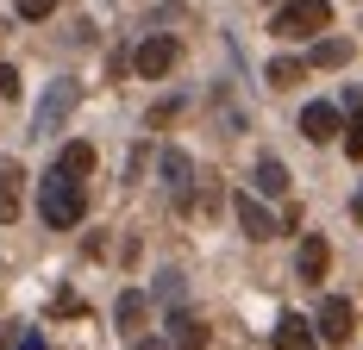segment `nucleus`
I'll use <instances>...</instances> for the list:
<instances>
[{
    "label": "nucleus",
    "instance_id": "22",
    "mask_svg": "<svg viewBox=\"0 0 363 350\" xmlns=\"http://www.w3.org/2000/svg\"><path fill=\"white\" fill-rule=\"evenodd\" d=\"M138 350H169V338H145V344H138Z\"/></svg>",
    "mask_w": 363,
    "mask_h": 350
},
{
    "label": "nucleus",
    "instance_id": "23",
    "mask_svg": "<svg viewBox=\"0 0 363 350\" xmlns=\"http://www.w3.org/2000/svg\"><path fill=\"white\" fill-rule=\"evenodd\" d=\"M351 213H357V219H363V194H357V201H351Z\"/></svg>",
    "mask_w": 363,
    "mask_h": 350
},
{
    "label": "nucleus",
    "instance_id": "17",
    "mask_svg": "<svg viewBox=\"0 0 363 350\" xmlns=\"http://www.w3.org/2000/svg\"><path fill=\"white\" fill-rule=\"evenodd\" d=\"M145 319V294H119V332Z\"/></svg>",
    "mask_w": 363,
    "mask_h": 350
},
{
    "label": "nucleus",
    "instance_id": "19",
    "mask_svg": "<svg viewBox=\"0 0 363 350\" xmlns=\"http://www.w3.org/2000/svg\"><path fill=\"white\" fill-rule=\"evenodd\" d=\"M19 6V19H50L57 13V0H13Z\"/></svg>",
    "mask_w": 363,
    "mask_h": 350
},
{
    "label": "nucleus",
    "instance_id": "18",
    "mask_svg": "<svg viewBox=\"0 0 363 350\" xmlns=\"http://www.w3.org/2000/svg\"><path fill=\"white\" fill-rule=\"evenodd\" d=\"M345 157H351V163H363V113L345 125Z\"/></svg>",
    "mask_w": 363,
    "mask_h": 350
},
{
    "label": "nucleus",
    "instance_id": "7",
    "mask_svg": "<svg viewBox=\"0 0 363 350\" xmlns=\"http://www.w3.org/2000/svg\"><path fill=\"white\" fill-rule=\"evenodd\" d=\"M232 213H238V225H245V238H257V244H263V238H276V213L263 207L257 194H232Z\"/></svg>",
    "mask_w": 363,
    "mask_h": 350
},
{
    "label": "nucleus",
    "instance_id": "3",
    "mask_svg": "<svg viewBox=\"0 0 363 350\" xmlns=\"http://www.w3.org/2000/svg\"><path fill=\"white\" fill-rule=\"evenodd\" d=\"M313 332L326 338V344H351V332H357V307L345 300V294H326V307L313 319Z\"/></svg>",
    "mask_w": 363,
    "mask_h": 350
},
{
    "label": "nucleus",
    "instance_id": "21",
    "mask_svg": "<svg viewBox=\"0 0 363 350\" xmlns=\"http://www.w3.org/2000/svg\"><path fill=\"white\" fill-rule=\"evenodd\" d=\"M157 294H163V300H176V294H182V276H176V269H169V276H157Z\"/></svg>",
    "mask_w": 363,
    "mask_h": 350
},
{
    "label": "nucleus",
    "instance_id": "4",
    "mask_svg": "<svg viewBox=\"0 0 363 350\" xmlns=\"http://www.w3.org/2000/svg\"><path fill=\"white\" fill-rule=\"evenodd\" d=\"M132 69L145 75V81L169 75V69H176V38H169V32H150L145 44H138V57H132Z\"/></svg>",
    "mask_w": 363,
    "mask_h": 350
},
{
    "label": "nucleus",
    "instance_id": "5",
    "mask_svg": "<svg viewBox=\"0 0 363 350\" xmlns=\"http://www.w3.org/2000/svg\"><path fill=\"white\" fill-rule=\"evenodd\" d=\"M75 106V81H50V94H44V106H38V119H32V132L38 138H50L57 125H63V113Z\"/></svg>",
    "mask_w": 363,
    "mask_h": 350
},
{
    "label": "nucleus",
    "instance_id": "6",
    "mask_svg": "<svg viewBox=\"0 0 363 350\" xmlns=\"http://www.w3.org/2000/svg\"><path fill=\"white\" fill-rule=\"evenodd\" d=\"M345 132V119H338V106L332 101H307L301 106V138H313V144H326Z\"/></svg>",
    "mask_w": 363,
    "mask_h": 350
},
{
    "label": "nucleus",
    "instance_id": "10",
    "mask_svg": "<svg viewBox=\"0 0 363 350\" xmlns=\"http://www.w3.org/2000/svg\"><path fill=\"white\" fill-rule=\"evenodd\" d=\"M57 175H69V181H82V175H94V144L69 138L63 150H57Z\"/></svg>",
    "mask_w": 363,
    "mask_h": 350
},
{
    "label": "nucleus",
    "instance_id": "8",
    "mask_svg": "<svg viewBox=\"0 0 363 350\" xmlns=\"http://www.w3.org/2000/svg\"><path fill=\"white\" fill-rule=\"evenodd\" d=\"M19 207H26V169L13 157H0V225H13Z\"/></svg>",
    "mask_w": 363,
    "mask_h": 350
},
{
    "label": "nucleus",
    "instance_id": "14",
    "mask_svg": "<svg viewBox=\"0 0 363 350\" xmlns=\"http://www.w3.org/2000/svg\"><path fill=\"white\" fill-rule=\"evenodd\" d=\"M257 188H263V194H289V169H282V157H257Z\"/></svg>",
    "mask_w": 363,
    "mask_h": 350
},
{
    "label": "nucleus",
    "instance_id": "2",
    "mask_svg": "<svg viewBox=\"0 0 363 350\" xmlns=\"http://www.w3.org/2000/svg\"><path fill=\"white\" fill-rule=\"evenodd\" d=\"M332 32V0H289L276 6V38H320Z\"/></svg>",
    "mask_w": 363,
    "mask_h": 350
},
{
    "label": "nucleus",
    "instance_id": "13",
    "mask_svg": "<svg viewBox=\"0 0 363 350\" xmlns=\"http://www.w3.org/2000/svg\"><path fill=\"white\" fill-rule=\"evenodd\" d=\"M307 63H313V69H345V63H351V44H345V38H320Z\"/></svg>",
    "mask_w": 363,
    "mask_h": 350
},
{
    "label": "nucleus",
    "instance_id": "9",
    "mask_svg": "<svg viewBox=\"0 0 363 350\" xmlns=\"http://www.w3.org/2000/svg\"><path fill=\"white\" fill-rule=\"evenodd\" d=\"M332 269V244L326 238H301V250H294V276L301 281H326Z\"/></svg>",
    "mask_w": 363,
    "mask_h": 350
},
{
    "label": "nucleus",
    "instance_id": "12",
    "mask_svg": "<svg viewBox=\"0 0 363 350\" xmlns=\"http://www.w3.org/2000/svg\"><path fill=\"white\" fill-rule=\"evenodd\" d=\"M169 350H207V325L194 313H176L169 319Z\"/></svg>",
    "mask_w": 363,
    "mask_h": 350
},
{
    "label": "nucleus",
    "instance_id": "1",
    "mask_svg": "<svg viewBox=\"0 0 363 350\" xmlns=\"http://www.w3.org/2000/svg\"><path fill=\"white\" fill-rule=\"evenodd\" d=\"M38 213H44V225H57V232H75L82 225V213H88V194H82V181L69 175H44V188H38Z\"/></svg>",
    "mask_w": 363,
    "mask_h": 350
},
{
    "label": "nucleus",
    "instance_id": "11",
    "mask_svg": "<svg viewBox=\"0 0 363 350\" xmlns=\"http://www.w3.org/2000/svg\"><path fill=\"white\" fill-rule=\"evenodd\" d=\"M276 350H313V325L301 313H282L276 319Z\"/></svg>",
    "mask_w": 363,
    "mask_h": 350
},
{
    "label": "nucleus",
    "instance_id": "20",
    "mask_svg": "<svg viewBox=\"0 0 363 350\" xmlns=\"http://www.w3.org/2000/svg\"><path fill=\"white\" fill-rule=\"evenodd\" d=\"M0 101H19V75L6 69V63H0Z\"/></svg>",
    "mask_w": 363,
    "mask_h": 350
},
{
    "label": "nucleus",
    "instance_id": "15",
    "mask_svg": "<svg viewBox=\"0 0 363 350\" xmlns=\"http://www.w3.org/2000/svg\"><path fill=\"white\" fill-rule=\"evenodd\" d=\"M301 75H307V63H294V57H276V63H269V88H294Z\"/></svg>",
    "mask_w": 363,
    "mask_h": 350
},
{
    "label": "nucleus",
    "instance_id": "16",
    "mask_svg": "<svg viewBox=\"0 0 363 350\" xmlns=\"http://www.w3.org/2000/svg\"><path fill=\"white\" fill-rule=\"evenodd\" d=\"M163 175H169V188H176V194H188V175H194V163H188L182 150H169V157H163Z\"/></svg>",
    "mask_w": 363,
    "mask_h": 350
}]
</instances>
